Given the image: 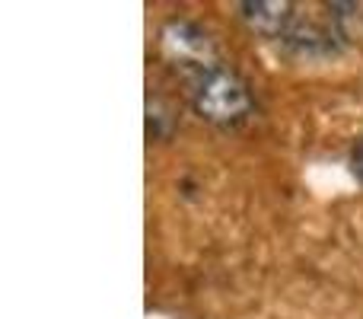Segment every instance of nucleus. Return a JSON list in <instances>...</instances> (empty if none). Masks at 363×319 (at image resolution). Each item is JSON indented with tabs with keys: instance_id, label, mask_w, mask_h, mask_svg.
Listing matches in <instances>:
<instances>
[{
	"instance_id": "nucleus-4",
	"label": "nucleus",
	"mask_w": 363,
	"mask_h": 319,
	"mask_svg": "<svg viewBox=\"0 0 363 319\" xmlns=\"http://www.w3.org/2000/svg\"><path fill=\"white\" fill-rule=\"evenodd\" d=\"M281 48L296 61H328L341 51V38L335 36L332 26H315V23H296L290 36L281 42Z\"/></svg>"
},
{
	"instance_id": "nucleus-3",
	"label": "nucleus",
	"mask_w": 363,
	"mask_h": 319,
	"mask_svg": "<svg viewBox=\"0 0 363 319\" xmlns=\"http://www.w3.org/2000/svg\"><path fill=\"white\" fill-rule=\"evenodd\" d=\"M236 10L245 29L268 42H284L296 26V6L290 0H242Z\"/></svg>"
},
{
	"instance_id": "nucleus-5",
	"label": "nucleus",
	"mask_w": 363,
	"mask_h": 319,
	"mask_svg": "<svg viewBox=\"0 0 363 319\" xmlns=\"http://www.w3.org/2000/svg\"><path fill=\"white\" fill-rule=\"evenodd\" d=\"M328 19L341 42H363V6L360 4H328Z\"/></svg>"
},
{
	"instance_id": "nucleus-1",
	"label": "nucleus",
	"mask_w": 363,
	"mask_h": 319,
	"mask_svg": "<svg viewBox=\"0 0 363 319\" xmlns=\"http://www.w3.org/2000/svg\"><path fill=\"white\" fill-rule=\"evenodd\" d=\"M188 102L201 121L220 128V131L242 128L255 112L252 87L220 61L188 77Z\"/></svg>"
},
{
	"instance_id": "nucleus-6",
	"label": "nucleus",
	"mask_w": 363,
	"mask_h": 319,
	"mask_svg": "<svg viewBox=\"0 0 363 319\" xmlns=\"http://www.w3.org/2000/svg\"><path fill=\"white\" fill-rule=\"evenodd\" d=\"M351 173L357 175V182L363 185V134H360V141L354 144V151H351Z\"/></svg>"
},
{
	"instance_id": "nucleus-2",
	"label": "nucleus",
	"mask_w": 363,
	"mask_h": 319,
	"mask_svg": "<svg viewBox=\"0 0 363 319\" xmlns=\"http://www.w3.org/2000/svg\"><path fill=\"white\" fill-rule=\"evenodd\" d=\"M160 42H163L166 58H169L176 67L185 70V77L217 64V48H213L211 36H207L198 23H191V19H169V23L163 26Z\"/></svg>"
}]
</instances>
